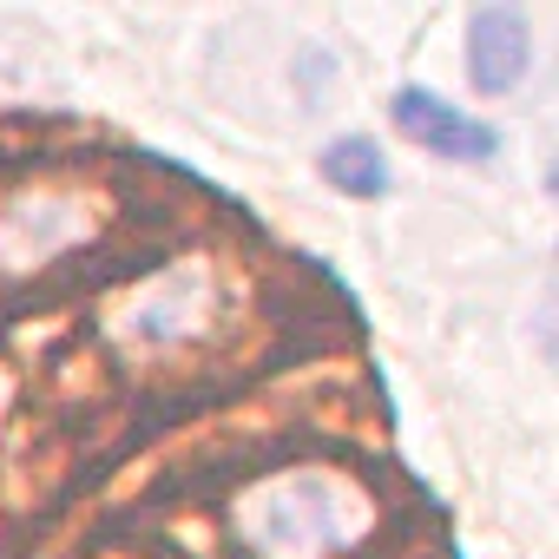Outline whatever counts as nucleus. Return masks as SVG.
I'll list each match as a JSON object with an SVG mask.
<instances>
[{
	"mask_svg": "<svg viewBox=\"0 0 559 559\" xmlns=\"http://www.w3.org/2000/svg\"><path fill=\"white\" fill-rule=\"evenodd\" d=\"M250 539L263 546V552H317V546H336V539H349V507H343V493L330 487V480H290V487H270L250 513Z\"/></svg>",
	"mask_w": 559,
	"mask_h": 559,
	"instance_id": "f257e3e1",
	"label": "nucleus"
},
{
	"mask_svg": "<svg viewBox=\"0 0 559 559\" xmlns=\"http://www.w3.org/2000/svg\"><path fill=\"white\" fill-rule=\"evenodd\" d=\"M526 67H533V27H526V14L520 8H480L467 21V80L487 99H507V93H520Z\"/></svg>",
	"mask_w": 559,
	"mask_h": 559,
	"instance_id": "f03ea898",
	"label": "nucleus"
},
{
	"mask_svg": "<svg viewBox=\"0 0 559 559\" xmlns=\"http://www.w3.org/2000/svg\"><path fill=\"white\" fill-rule=\"evenodd\" d=\"M389 112H395V126H402L415 145H428V152H441V158L480 165V158H493V145H500V132H493L487 119H467L461 106H448V99L428 93V86H402Z\"/></svg>",
	"mask_w": 559,
	"mask_h": 559,
	"instance_id": "7ed1b4c3",
	"label": "nucleus"
},
{
	"mask_svg": "<svg viewBox=\"0 0 559 559\" xmlns=\"http://www.w3.org/2000/svg\"><path fill=\"white\" fill-rule=\"evenodd\" d=\"M323 178L349 198H382L389 191V158L369 145V139H336L323 152Z\"/></svg>",
	"mask_w": 559,
	"mask_h": 559,
	"instance_id": "20e7f679",
	"label": "nucleus"
}]
</instances>
